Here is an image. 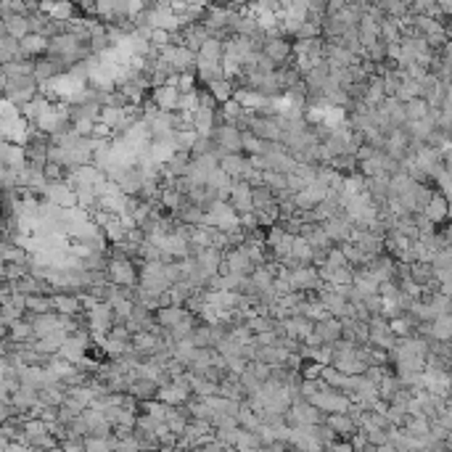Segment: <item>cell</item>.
Here are the masks:
<instances>
[{"mask_svg":"<svg viewBox=\"0 0 452 452\" xmlns=\"http://www.w3.org/2000/svg\"><path fill=\"white\" fill-rule=\"evenodd\" d=\"M325 423H328L333 431H336L339 439H347V442H352V436L360 431V426L354 423V418H352L349 412H342V415H328V421Z\"/></svg>","mask_w":452,"mask_h":452,"instance_id":"cell-8","label":"cell"},{"mask_svg":"<svg viewBox=\"0 0 452 452\" xmlns=\"http://www.w3.org/2000/svg\"><path fill=\"white\" fill-rule=\"evenodd\" d=\"M373 452H397V447H394L392 442H386V444H378V447H376Z\"/></svg>","mask_w":452,"mask_h":452,"instance_id":"cell-13","label":"cell"},{"mask_svg":"<svg viewBox=\"0 0 452 452\" xmlns=\"http://www.w3.org/2000/svg\"><path fill=\"white\" fill-rule=\"evenodd\" d=\"M220 167L228 172V178H231L233 182H238V180H243L246 172L251 170V159L246 153H231V156H222Z\"/></svg>","mask_w":452,"mask_h":452,"instance_id":"cell-5","label":"cell"},{"mask_svg":"<svg viewBox=\"0 0 452 452\" xmlns=\"http://www.w3.org/2000/svg\"><path fill=\"white\" fill-rule=\"evenodd\" d=\"M151 103H153L156 111H161V114H172V111H178L180 91H178V88H172V85L156 88V91H151Z\"/></svg>","mask_w":452,"mask_h":452,"instance_id":"cell-4","label":"cell"},{"mask_svg":"<svg viewBox=\"0 0 452 452\" xmlns=\"http://www.w3.org/2000/svg\"><path fill=\"white\" fill-rule=\"evenodd\" d=\"M423 214H426V220L431 222L434 228H439V225H444V222H447V217H450V201H447L442 193L436 191V193H434V199L429 201V207L423 209Z\"/></svg>","mask_w":452,"mask_h":452,"instance_id":"cell-7","label":"cell"},{"mask_svg":"<svg viewBox=\"0 0 452 452\" xmlns=\"http://www.w3.org/2000/svg\"><path fill=\"white\" fill-rule=\"evenodd\" d=\"M429 103L423 98H415L410 103H405V114H407V122H423L429 117Z\"/></svg>","mask_w":452,"mask_h":452,"instance_id":"cell-10","label":"cell"},{"mask_svg":"<svg viewBox=\"0 0 452 452\" xmlns=\"http://www.w3.org/2000/svg\"><path fill=\"white\" fill-rule=\"evenodd\" d=\"M447 222L452 225V204H450V217H447Z\"/></svg>","mask_w":452,"mask_h":452,"instance_id":"cell-15","label":"cell"},{"mask_svg":"<svg viewBox=\"0 0 452 452\" xmlns=\"http://www.w3.org/2000/svg\"><path fill=\"white\" fill-rule=\"evenodd\" d=\"M371 347L381 352H392L397 344H400V336L394 333L392 323L386 320V318H373L371 320Z\"/></svg>","mask_w":452,"mask_h":452,"instance_id":"cell-1","label":"cell"},{"mask_svg":"<svg viewBox=\"0 0 452 452\" xmlns=\"http://www.w3.org/2000/svg\"><path fill=\"white\" fill-rule=\"evenodd\" d=\"M421 336H426V339H439V342H452V312L439 315V318H434L431 323H426Z\"/></svg>","mask_w":452,"mask_h":452,"instance_id":"cell-6","label":"cell"},{"mask_svg":"<svg viewBox=\"0 0 452 452\" xmlns=\"http://www.w3.org/2000/svg\"><path fill=\"white\" fill-rule=\"evenodd\" d=\"M362 304H365V310L371 312V318H381L383 310H386V301H383L381 294H373V296H368Z\"/></svg>","mask_w":452,"mask_h":452,"instance_id":"cell-12","label":"cell"},{"mask_svg":"<svg viewBox=\"0 0 452 452\" xmlns=\"http://www.w3.org/2000/svg\"><path fill=\"white\" fill-rule=\"evenodd\" d=\"M262 149H265V143H262L254 132L251 130L243 132V153H246V156H260Z\"/></svg>","mask_w":452,"mask_h":452,"instance_id":"cell-11","label":"cell"},{"mask_svg":"<svg viewBox=\"0 0 452 452\" xmlns=\"http://www.w3.org/2000/svg\"><path fill=\"white\" fill-rule=\"evenodd\" d=\"M315 339L320 344H339L344 339V325L339 318H323V320L315 323Z\"/></svg>","mask_w":452,"mask_h":452,"instance_id":"cell-3","label":"cell"},{"mask_svg":"<svg viewBox=\"0 0 452 452\" xmlns=\"http://www.w3.org/2000/svg\"><path fill=\"white\" fill-rule=\"evenodd\" d=\"M188 315H191L188 307H164V310L156 312V325L164 328V331H172V328H175V325H180Z\"/></svg>","mask_w":452,"mask_h":452,"instance_id":"cell-9","label":"cell"},{"mask_svg":"<svg viewBox=\"0 0 452 452\" xmlns=\"http://www.w3.org/2000/svg\"><path fill=\"white\" fill-rule=\"evenodd\" d=\"M228 204H231L233 209H236V214H238V217H243V214H251V211H254V199H251V185H249V182H243V180L233 182Z\"/></svg>","mask_w":452,"mask_h":452,"instance_id":"cell-2","label":"cell"},{"mask_svg":"<svg viewBox=\"0 0 452 452\" xmlns=\"http://www.w3.org/2000/svg\"><path fill=\"white\" fill-rule=\"evenodd\" d=\"M444 167H447V170L452 172V146L447 151H444Z\"/></svg>","mask_w":452,"mask_h":452,"instance_id":"cell-14","label":"cell"}]
</instances>
